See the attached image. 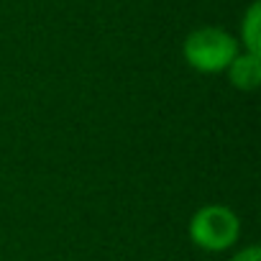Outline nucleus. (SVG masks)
I'll list each match as a JSON object with an SVG mask.
<instances>
[{"mask_svg": "<svg viewBox=\"0 0 261 261\" xmlns=\"http://www.w3.org/2000/svg\"><path fill=\"white\" fill-rule=\"evenodd\" d=\"M241 51L236 34L220 26L192 29L182 41V57L190 69L200 74H223Z\"/></svg>", "mask_w": 261, "mask_h": 261, "instance_id": "1", "label": "nucleus"}, {"mask_svg": "<svg viewBox=\"0 0 261 261\" xmlns=\"http://www.w3.org/2000/svg\"><path fill=\"white\" fill-rule=\"evenodd\" d=\"M236 39L241 44V51L261 54V3L258 0H251L248 8L243 11Z\"/></svg>", "mask_w": 261, "mask_h": 261, "instance_id": "4", "label": "nucleus"}, {"mask_svg": "<svg viewBox=\"0 0 261 261\" xmlns=\"http://www.w3.org/2000/svg\"><path fill=\"white\" fill-rule=\"evenodd\" d=\"M228 261H261V248L256 243H248V246H241Z\"/></svg>", "mask_w": 261, "mask_h": 261, "instance_id": "5", "label": "nucleus"}, {"mask_svg": "<svg viewBox=\"0 0 261 261\" xmlns=\"http://www.w3.org/2000/svg\"><path fill=\"white\" fill-rule=\"evenodd\" d=\"M223 74L238 92H253L261 85V54L238 51Z\"/></svg>", "mask_w": 261, "mask_h": 261, "instance_id": "3", "label": "nucleus"}, {"mask_svg": "<svg viewBox=\"0 0 261 261\" xmlns=\"http://www.w3.org/2000/svg\"><path fill=\"white\" fill-rule=\"evenodd\" d=\"M243 233L241 218L233 207L220 202H207L197 207L187 223V236L195 248L207 253H223L238 246Z\"/></svg>", "mask_w": 261, "mask_h": 261, "instance_id": "2", "label": "nucleus"}]
</instances>
